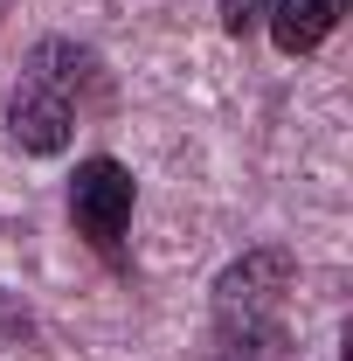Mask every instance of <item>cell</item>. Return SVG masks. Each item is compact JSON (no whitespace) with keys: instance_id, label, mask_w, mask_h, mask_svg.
I'll use <instances>...</instances> for the list:
<instances>
[{"instance_id":"2","label":"cell","mask_w":353,"mask_h":361,"mask_svg":"<svg viewBox=\"0 0 353 361\" xmlns=\"http://www.w3.org/2000/svg\"><path fill=\"white\" fill-rule=\"evenodd\" d=\"M298 285L291 250H243L215 278V361H277L284 355V299Z\"/></svg>"},{"instance_id":"4","label":"cell","mask_w":353,"mask_h":361,"mask_svg":"<svg viewBox=\"0 0 353 361\" xmlns=\"http://www.w3.org/2000/svg\"><path fill=\"white\" fill-rule=\"evenodd\" d=\"M340 14H347V0H270V42L284 56H312L340 28Z\"/></svg>"},{"instance_id":"1","label":"cell","mask_w":353,"mask_h":361,"mask_svg":"<svg viewBox=\"0 0 353 361\" xmlns=\"http://www.w3.org/2000/svg\"><path fill=\"white\" fill-rule=\"evenodd\" d=\"M97 84V56L77 49L70 35H42L28 49L21 77H14V97H7V133L28 153H63L77 139V118H84V97Z\"/></svg>"},{"instance_id":"3","label":"cell","mask_w":353,"mask_h":361,"mask_svg":"<svg viewBox=\"0 0 353 361\" xmlns=\"http://www.w3.org/2000/svg\"><path fill=\"white\" fill-rule=\"evenodd\" d=\"M132 209H139V188H132V174H125L111 153L77 160V174H70V223H77V236H84L97 257H118V250H125Z\"/></svg>"},{"instance_id":"5","label":"cell","mask_w":353,"mask_h":361,"mask_svg":"<svg viewBox=\"0 0 353 361\" xmlns=\"http://www.w3.org/2000/svg\"><path fill=\"white\" fill-rule=\"evenodd\" d=\"M264 14H270V0H222V35H236V42H243Z\"/></svg>"}]
</instances>
